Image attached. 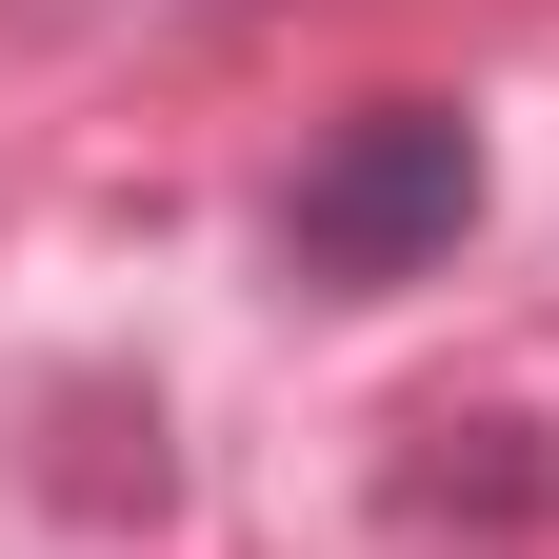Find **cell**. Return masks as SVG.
Segmentation results:
<instances>
[{
	"mask_svg": "<svg viewBox=\"0 0 559 559\" xmlns=\"http://www.w3.org/2000/svg\"><path fill=\"white\" fill-rule=\"evenodd\" d=\"M460 221H479V120L460 100H360L300 160V200H280V260H300L320 300H380V280L460 260Z\"/></svg>",
	"mask_w": 559,
	"mask_h": 559,
	"instance_id": "6da1fadb",
	"label": "cell"
},
{
	"mask_svg": "<svg viewBox=\"0 0 559 559\" xmlns=\"http://www.w3.org/2000/svg\"><path fill=\"white\" fill-rule=\"evenodd\" d=\"M400 520H559V460H539V419H419V460H400Z\"/></svg>",
	"mask_w": 559,
	"mask_h": 559,
	"instance_id": "7a4b0ae2",
	"label": "cell"
}]
</instances>
